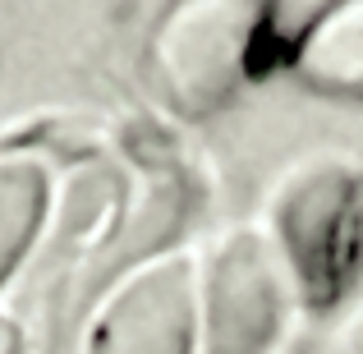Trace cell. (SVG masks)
<instances>
[{
	"label": "cell",
	"mask_w": 363,
	"mask_h": 354,
	"mask_svg": "<svg viewBox=\"0 0 363 354\" xmlns=\"http://www.w3.org/2000/svg\"><path fill=\"white\" fill-rule=\"evenodd\" d=\"M272 0H175L152 28L147 65L179 116H216L253 79Z\"/></svg>",
	"instance_id": "6da1fadb"
},
{
	"label": "cell",
	"mask_w": 363,
	"mask_h": 354,
	"mask_svg": "<svg viewBox=\"0 0 363 354\" xmlns=\"http://www.w3.org/2000/svg\"><path fill=\"white\" fill-rule=\"evenodd\" d=\"M198 281L189 258L138 267L106 299L88 336V354H194Z\"/></svg>",
	"instance_id": "7a4b0ae2"
},
{
	"label": "cell",
	"mask_w": 363,
	"mask_h": 354,
	"mask_svg": "<svg viewBox=\"0 0 363 354\" xmlns=\"http://www.w3.org/2000/svg\"><path fill=\"white\" fill-rule=\"evenodd\" d=\"M303 88L331 101H363V0H331L290 46Z\"/></svg>",
	"instance_id": "3957f363"
},
{
	"label": "cell",
	"mask_w": 363,
	"mask_h": 354,
	"mask_svg": "<svg viewBox=\"0 0 363 354\" xmlns=\"http://www.w3.org/2000/svg\"><path fill=\"white\" fill-rule=\"evenodd\" d=\"M46 170L28 157H0V285L23 262L46 216Z\"/></svg>",
	"instance_id": "277c9868"
}]
</instances>
